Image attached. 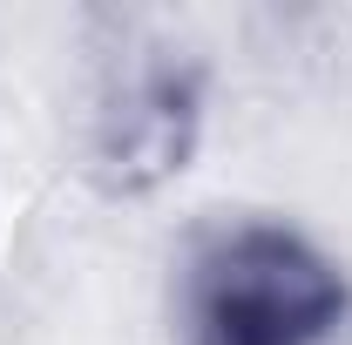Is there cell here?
I'll return each instance as SVG.
<instances>
[{
  "instance_id": "1",
  "label": "cell",
  "mask_w": 352,
  "mask_h": 345,
  "mask_svg": "<svg viewBox=\"0 0 352 345\" xmlns=\"http://www.w3.org/2000/svg\"><path fill=\"white\" fill-rule=\"evenodd\" d=\"M352 311L346 271L292 223H230L183 271V345H325Z\"/></svg>"
},
{
  "instance_id": "2",
  "label": "cell",
  "mask_w": 352,
  "mask_h": 345,
  "mask_svg": "<svg viewBox=\"0 0 352 345\" xmlns=\"http://www.w3.org/2000/svg\"><path fill=\"white\" fill-rule=\"evenodd\" d=\"M204 129V75L176 54L135 61L109 88L102 122H95V176L109 197H149L163 190Z\"/></svg>"
}]
</instances>
